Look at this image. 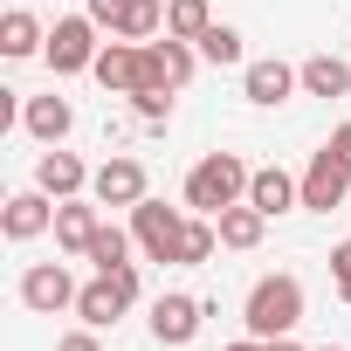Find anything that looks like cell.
I'll list each match as a JSON object with an SVG mask.
<instances>
[{
  "instance_id": "6da1fadb",
  "label": "cell",
  "mask_w": 351,
  "mask_h": 351,
  "mask_svg": "<svg viewBox=\"0 0 351 351\" xmlns=\"http://www.w3.org/2000/svg\"><path fill=\"white\" fill-rule=\"evenodd\" d=\"M248 180H255V172H248L234 152H207V158L186 172V207H193V214H221V207H234V200L248 193Z\"/></svg>"
},
{
  "instance_id": "7a4b0ae2",
  "label": "cell",
  "mask_w": 351,
  "mask_h": 351,
  "mask_svg": "<svg viewBox=\"0 0 351 351\" xmlns=\"http://www.w3.org/2000/svg\"><path fill=\"white\" fill-rule=\"evenodd\" d=\"M303 324V282L296 276H262L248 289V337H289Z\"/></svg>"
},
{
  "instance_id": "3957f363",
  "label": "cell",
  "mask_w": 351,
  "mask_h": 351,
  "mask_svg": "<svg viewBox=\"0 0 351 351\" xmlns=\"http://www.w3.org/2000/svg\"><path fill=\"white\" fill-rule=\"evenodd\" d=\"M131 303H138V269H131V262H124V269H104L97 282L76 289V317H83L90 330H110Z\"/></svg>"
},
{
  "instance_id": "277c9868",
  "label": "cell",
  "mask_w": 351,
  "mask_h": 351,
  "mask_svg": "<svg viewBox=\"0 0 351 351\" xmlns=\"http://www.w3.org/2000/svg\"><path fill=\"white\" fill-rule=\"evenodd\" d=\"M42 56H49L56 76H83V69H97V56H104V49H97V21H90V14H62V21L49 28V49H42Z\"/></svg>"
},
{
  "instance_id": "5b68a950",
  "label": "cell",
  "mask_w": 351,
  "mask_h": 351,
  "mask_svg": "<svg viewBox=\"0 0 351 351\" xmlns=\"http://www.w3.org/2000/svg\"><path fill=\"white\" fill-rule=\"evenodd\" d=\"M131 241H138L152 262H180V241H186V214H172L165 200H138V207H131Z\"/></svg>"
},
{
  "instance_id": "8992f818",
  "label": "cell",
  "mask_w": 351,
  "mask_h": 351,
  "mask_svg": "<svg viewBox=\"0 0 351 351\" xmlns=\"http://www.w3.org/2000/svg\"><path fill=\"white\" fill-rule=\"evenodd\" d=\"M344 193H351V158L337 145H324L310 158V172H303V207L310 214H330V207H344Z\"/></svg>"
},
{
  "instance_id": "52a82bcc",
  "label": "cell",
  "mask_w": 351,
  "mask_h": 351,
  "mask_svg": "<svg viewBox=\"0 0 351 351\" xmlns=\"http://www.w3.org/2000/svg\"><path fill=\"white\" fill-rule=\"evenodd\" d=\"M21 303H28V310H42V317L76 310V276H69L62 262H35V269L21 276Z\"/></svg>"
},
{
  "instance_id": "ba28073f",
  "label": "cell",
  "mask_w": 351,
  "mask_h": 351,
  "mask_svg": "<svg viewBox=\"0 0 351 351\" xmlns=\"http://www.w3.org/2000/svg\"><path fill=\"white\" fill-rule=\"evenodd\" d=\"M97 83L104 90H117V97H138L145 90V42H104V56H97Z\"/></svg>"
},
{
  "instance_id": "9c48e42d",
  "label": "cell",
  "mask_w": 351,
  "mask_h": 351,
  "mask_svg": "<svg viewBox=\"0 0 351 351\" xmlns=\"http://www.w3.org/2000/svg\"><path fill=\"white\" fill-rule=\"evenodd\" d=\"M90 193H97L104 207H138V200H145V165H138V158H104V165L90 172Z\"/></svg>"
},
{
  "instance_id": "30bf717a",
  "label": "cell",
  "mask_w": 351,
  "mask_h": 351,
  "mask_svg": "<svg viewBox=\"0 0 351 351\" xmlns=\"http://www.w3.org/2000/svg\"><path fill=\"white\" fill-rule=\"evenodd\" d=\"M200 317H207L200 296H158L152 303V337L158 344H193L200 337Z\"/></svg>"
},
{
  "instance_id": "8fae6325",
  "label": "cell",
  "mask_w": 351,
  "mask_h": 351,
  "mask_svg": "<svg viewBox=\"0 0 351 351\" xmlns=\"http://www.w3.org/2000/svg\"><path fill=\"white\" fill-rule=\"evenodd\" d=\"M193 76V49L180 35H165V42H145V90H180Z\"/></svg>"
},
{
  "instance_id": "7c38bea8",
  "label": "cell",
  "mask_w": 351,
  "mask_h": 351,
  "mask_svg": "<svg viewBox=\"0 0 351 351\" xmlns=\"http://www.w3.org/2000/svg\"><path fill=\"white\" fill-rule=\"evenodd\" d=\"M56 207H62V200H49L42 186H28V193H14V200H8L0 228H8V241H35L42 228H56Z\"/></svg>"
},
{
  "instance_id": "4fadbf2b",
  "label": "cell",
  "mask_w": 351,
  "mask_h": 351,
  "mask_svg": "<svg viewBox=\"0 0 351 351\" xmlns=\"http://www.w3.org/2000/svg\"><path fill=\"white\" fill-rule=\"evenodd\" d=\"M35 186H42L49 200H76V193L90 186V172H83L76 152H42V158H35Z\"/></svg>"
},
{
  "instance_id": "5bb4252c",
  "label": "cell",
  "mask_w": 351,
  "mask_h": 351,
  "mask_svg": "<svg viewBox=\"0 0 351 351\" xmlns=\"http://www.w3.org/2000/svg\"><path fill=\"white\" fill-rule=\"evenodd\" d=\"M248 200L276 221V214H289V207H303V180H289L282 165H262L255 180H248Z\"/></svg>"
},
{
  "instance_id": "9a60e30c",
  "label": "cell",
  "mask_w": 351,
  "mask_h": 351,
  "mask_svg": "<svg viewBox=\"0 0 351 351\" xmlns=\"http://www.w3.org/2000/svg\"><path fill=\"white\" fill-rule=\"evenodd\" d=\"M296 83H303V76H296L289 62H276V56H269V62H248V69H241V90H248V104H282V97L296 90Z\"/></svg>"
},
{
  "instance_id": "2e32d148",
  "label": "cell",
  "mask_w": 351,
  "mask_h": 351,
  "mask_svg": "<svg viewBox=\"0 0 351 351\" xmlns=\"http://www.w3.org/2000/svg\"><path fill=\"white\" fill-rule=\"evenodd\" d=\"M214 228H221V248H255V241H262V228H269V214H262L255 200H234V207H221V214H214Z\"/></svg>"
},
{
  "instance_id": "e0dca14e",
  "label": "cell",
  "mask_w": 351,
  "mask_h": 351,
  "mask_svg": "<svg viewBox=\"0 0 351 351\" xmlns=\"http://www.w3.org/2000/svg\"><path fill=\"white\" fill-rule=\"evenodd\" d=\"M21 124H28V131H35L42 145H62V138H69V124H76V110H69L62 97H28Z\"/></svg>"
},
{
  "instance_id": "ac0fdd59",
  "label": "cell",
  "mask_w": 351,
  "mask_h": 351,
  "mask_svg": "<svg viewBox=\"0 0 351 351\" xmlns=\"http://www.w3.org/2000/svg\"><path fill=\"white\" fill-rule=\"evenodd\" d=\"M97 207H83V200H62L56 207V241L69 248V255H90V241H97Z\"/></svg>"
},
{
  "instance_id": "d6986e66",
  "label": "cell",
  "mask_w": 351,
  "mask_h": 351,
  "mask_svg": "<svg viewBox=\"0 0 351 351\" xmlns=\"http://www.w3.org/2000/svg\"><path fill=\"white\" fill-rule=\"evenodd\" d=\"M35 49H49V35H42V21L28 14V8H8L0 14V56H35Z\"/></svg>"
},
{
  "instance_id": "ffe728a7",
  "label": "cell",
  "mask_w": 351,
  "mask_h": 351,
  "mask_svg": "<svg viewBox=\"0 0 351 351\" xmlns=\"http://www.w3.org/2000/svg\"><path fill=\"white\" fill-rule=\"evenodd\" d=\"M296 76L310 97H351V62H337V56H310Z\"/></svg>"
},
{
  "instance_id": "44dd1931",
  "label": "cell",
  "mask_w": 351,
  "mask_h": 351,
  "mask_svg": "<svg viewBox=\"0 0 351 351\" xmlns=\"http://www.w3.org/2000/svg\"><path fill=\"white\" fill-rule=\"evenodd\" d=\"M207 28H214V8H207V0H165V35L200 42Z\"/></svg>"
},
{
  "instance_id": "7402d4cb",
  "label": "cell",
  "mask_w": 351,
  "mask_h": 351,
  "mask_svg": "<svg viewBox=\"0 0 351 351\" xmlns=\"http://www.w3.org/2000/svg\"><path fill=\"white\" fill-rule=\"evenodd\" d=\"M158 28H165V8H158V0H124V14H117L110 35H124V42H152Z\"/></svg>"
},
{
  "instance_id": "603a6c76",
  "label": "cell",
  "mask_w": 351,
  "mask_h": 351,
  "mask_svg": "<svg viewBox=\"0 0 351 351\" xmlns=\"http://www.w3.org/2000/svg\"><path fill=\"white\" fill-rule=\"evenodd\" d=\"M90 262H97V276H104V269H124V262H131V234H124V228H97Z\"/></svg>"
},
{
  "instance_id": "cb8c5ba5",
  "label": "cell",
  "mask_w": 351,
  "mask_h": 351,
  "mask_svg": "<svg viewBox=\"0 0 351 351\" xmlns=\"http://www.w3.org/2000/svg\"><path fill=\"white\" fill-rule=\"evenodd\" d=\"M200 56H207V62H221V69H228V62H241V35H234V28H228V21H214V28H207V35H200Z\"/></svg>"
},
{
  "instance_id": "d4e9b609",
  "label": "cell",
  "mask_w": 351,
  "mask_h": 351,
  "mask_svg": "<svg viewBox=\"0 0 351 351\" xmlns=\"http://www.w3.org/2000/svg\"><path fill=\"white\" fill-rule=\"evenodd\" d=\"M214 248H221V228H214V221H186V241H180V262L193 269V262H207Z\"/></svg>"
},
{
  "instance_id": "484cf974",
  "label": "cell",
  "mask_w": 351,
  "mask_h": 351,
  "mask_svg": "<svg viewBox=\"0 0 351 351\" xmlns=\"http://www.w3.org/2000/svg\"><path fill=\"white\" fill-rule=\"evenodd\" d=\"M138 117L145 124H165L172 117V90H138Z\"/></svg>"
},
{
  "instance_id": "4316f807",
  "label": "cell",
  "mask_w": 351,
  "mask_h": 351,
  "mask_svg": "<svg viewBox=\"0 0 351 351\" xmlns=\"http://www.w3.org/2000/svg\"><path fill=\"white\" fill-rule=\"evenodd\" d=\"M330 282H337V296L351 303V241H344V248H330Z\"/></svg>"
},
{
  "instance_id": "83f0119b",
  "label": "cell",
  "mask_w": 351,
  "mask_h": 351,
  "mask_svg": "<svg viewBox=\"0 0 351 351\" xmlns=\"http://www.w3.org/2000/svg\"><path fill=\"white\" fill-rule=\"evenodd\" d=\"M117 14H124V0H90V21L97 28H117Z\"/></svg>"
},
{
  "instance_id": "f1b7e54d",
  "label": "cell",
  "mask_w": 351,
  "mask_h": 351,
  "mask_svg": "<svg viewBox=\"0 0 351 351\" xmlns=\"http://www.w3.org/2000/svg\"><path fill=\"white\" fill-rule=\"evenodd\" d=\"M56 351H104V344H97V330H90V324H83V330H69V337H62V344H56Z\"/></svg>"
},
{
  "instance_id": "f546056e",
  "label": "cell",
  "mask_w": 351,
  "mask_h": 351,
  "mask_svg": "<svg viewBox=\"0 0 351 351\" xmlns=\"http://www.w3.org/2000/svg\"><path fill=\"white\" fill-rule=\"evenodd\" d=\"M262 351H303L296 337H262Z\"/></svg>"
},
{
  "instance_id": "4dcf8cb0",
  "label": "cell",
  "mask_w": 351,
  "mask_h": 351,
  "mask_svg": "<svg viewBox=\"0 0 351 351\" xmlns=\"http://www.w3.org/2000/svg\"><path fill=\"white\" fill-rule=\"evenodd\" d=\"M330 145H337V152L351 158V124H337V131H330Z\"/></svg>"
},
{
  "instance_id": "1f68e13d",
  "label": "cell",
  "mask_w": 351,
  "mask_h": 351,
  "mask_svg": "<svg viewBox=\"0 0 351 351\" xmlns=\"http://www.w3.org/2000/svg\"><path fill=\"white\" fill-rule=\"evenodd\" d=\"M228 351H262V337H241V344H228Z\"/></svg>"
},
{
  "instance_id": "d6a6232c",
  "label": "cell",
  "mask_w": 351,
  "mask_h": 351,
  "mask_svg": "<svg viewBox=\"0 0 351 351\" xmlns=\"http://www.w3.org/2000/svg\"><path fill=\"white\" fill-rule=\"evenodd\" d=\"M324 351H344V344H324Z\"/></svg>"
}]
</instances>
